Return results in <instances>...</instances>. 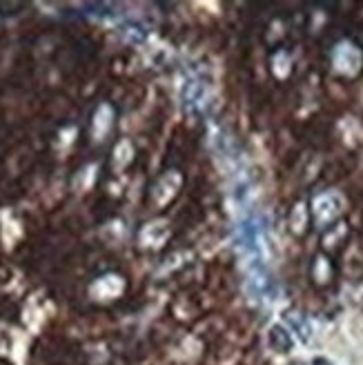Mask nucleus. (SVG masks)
Returning a JSON list of instances; mask_svg holds the SVG:
<instances>
[{"instance_id": "nucleus-1", "label": "nucleus", "mask_w": 363, "mask_h": 365, "mask_svg": "<svg viewBox=\"0 0 363 365\" xmlns=\"http://www.w3.org/2000/svg\"><path fill=\"white\" fill-rule=\"evenodd\" d=\"M268 345L272 352H277V354H288V352H292V347H294V338L288 330H285V325L275 323L268 330Z\"/></svg>"}, {"instance_id": "nucleus-2", "label": "nucleus", "mask_w": 363, "mask_h": 365, "mask_svg": "<svg viewBox=\"0 0 363 365\" xmlns=\"http://www.w3.org/2000/svg\"><path fill=\"white\" fill-rule=\"evenodd\" d=\"M285 321H288L290 325H292V330L299 334V338L303 343H308L310 338H312V330H310V325H308V321L301 317V314H294V312H288V314H285Z\"/></svg>"}]
</instances>
